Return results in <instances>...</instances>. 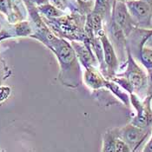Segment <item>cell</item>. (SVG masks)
I'll list each match as a JSON object with an SVG mask.
<instances>
[{
  "instance_id": "cell-1",
  "label": "cell",
  "mask_w": 152,
  "mask_h": 152,
  "mask_svg": "<svg viewBox=\"0 0 152 152\" xmlns=\"http://www.w3.org/2000/svg\"><path fill=\"white\" fill-rule=\"evenodd\" d=\"M45 44L55 52L60 64V79L64 85L70 87H77L79 85V66L77 57L74 48L67 41L58 39L49 33V31L42 36Z\"/></svg>"
},
{
  "instance_id": "cell-2",
  "label": "cell",
  "mask_w": 152,
  "mask_h": 152,
  "mask_svg": "<svg viewBox=\"0 0 152 152\" xmlns=\"http://www.w3.org/2000/svg\"><path fill=\"white\" fill-rule=\"evenodd\" d=\"M126 52V69L124 74H122L121 76L124 77L129 81L134 89V92L137 94H143L145 97L147 89V72L142 70L136 62L129 46H127Z\"/></svg>"
},
{
  "instance_id": "cell-3",
  "label": "cell",
  "mask_w": 152,
  "mask_h": 152,
  "mask_svg": "<svg viewBox=\"0 0 152 152\" xmlns=\"http://www.w3.org/2000/svg\"><path fill=\"white\" fill-rule=\"evenodd\" d=\"M129 102L137 111L136 116L132 118L130 124L143 128H151L152 126V99L145 96L143 100L134 92L130 93Z\"/></svg>"
},
{
  "instance_id": "cell-4",
  "label": "cell",
  "mask_w": 152,
  "mask_h": 152,
  "mask_svg": "<svg viewBox=\"0 0 152 152\" xmlns=\"http://www.w3.org/2000/svg\"><path fill=\"white\" fill-rule=\"evenodd\" d=\"M129 14L137 28H152V4L144 0H128L125 2Z\"/></svg>"
},
{
  "instance_id": "cell-5",
  "label": "cell",
  "mask_w": 152,
  "mask_h": 152,
  "mask_svg": "<svg viewBox=\"0 0 152 152\" xmlns=\"http://www.w3.org/2000/svg\"><path fill=\"white\" fill-rule=\"evenodd\" d=\"M118 133L120 137L129 145L131 151H136L148 138L151 133V128L143 129L129 123L126 126L118 129Z\"/></svg>"
},
{
  "instance_id": "cell-6",
  "label": "cell",
  "mask_w": 152,
  "mask_h": 152,
  "mask_svg": "<svg viewBox=\"0 0 152 152\" xmlns=\"http://www.w3.org/2000/svg\"><path fill=\"white\" fill-rule=\"evenodd\" d=\"M112 21L123 31L126 37L137 28L129 14L125 2L115 1L112 9Z\"/></svg>"
},
{
  "instance_id": "cell-7",
  "label": "cell",
  "mask_w": 152,
  "mask_h": 152,
  "mask_svg": "<svg viewBox=\"0 0 152 152\" xmlns=\"http://www.w3.org/2000/svg\"><path fill=\"white\" fill-rule=\"evenodd\" d=\"M99 38L103 46V54H104V62L106 65V70L110 77L114 76L116 70L118 68V58H117L115 49L113 45L110 41L104 31L99 34Z\"/></svg>"
},
{
  "instance_id": "cell-8",
  "label": "cell",
  "mask_w": 152,
  "mask_h": 152,
  "mask_svg": "<svg viewBox=\"0 0 152 152\" xmlns=\"http://www.w3.org/2000/svg\"><path fill=\"white\" fill-rule=\"evenodd\" d=\"M106 81L99 71L94 69V67L86 68L83 74V82L91 90H99L106 87Z\"/></svg>"
},
{
  "instance_id": "cell-9",
  "label": "cell",
  "mask_w": 152,
  "mask_h": 152,
  "mask_svg": "<svg viewBox=\"0 0 152 152\" xmlns=\"http://www.w3.org/2000/svg\"><path fill=\"white\" fill-rule=\"evenodd\" d=\"M71 45L74 48L77 59H79L85 68L94 67L96 65V60L89 47L77 42H72Z\"/></svg>"
},
{
  "instance_id": "cell-10",
  "label": "cell",
  "mask_w": 152,
  "mask_h": 152,
  "mask_svg": "<svg viewBox=\"0 0 152 152\" xmlns=\"http://www.w3.org/2000/svg\"><path fill=\"white\" fill-rule=\"evenodd\" d=\"M120 137L118 129H113L109 130L104 133V139H103V149L102 151L104 152H115L116 144Z\"/></svg>"
},
{
  "instance_id": "cell-11",
  "label": "cell",
  "mask_w": 152,
  "mask_h": 152,
  "mask_svg": "<svg viewBox=\"0 0 152 152\" xmlns=\"http://www.w3.org/2000/svg\"><path fill=\"white\" fill-rule=\"evenodd\" d=\"M137 57L141 64L147 69H152V48L143 45L137 52Z\"/></svg>"
},
{
  "instance_id": "cell-12",
  "label": "cell",
  "mask_w": 152,
  "mask_h": 152,
  "mask_svg": "<svg viewBox=\"0 0 152 152\" xmlns=\"http://www.w3.org/2000/svg\"><path fill=\"white\" fill-rule=\"evenodd\" d=\"M113 0H96L94 12L98 13L102 18L109 16L111 11V7L114 5Z\"/></svg>"
},
{
  "instance_id": "cell-13",
  "label": "cell",
  "mask_w": 152,
  "mask_h": 152,
  "mask_svg": "<svg viewBox=\"0 0 152 152\" xmlns=\"http://www.w3.org/2000/svg\"><path fill=\"white\" fill-rule=\"evenodd\" d=\"M38 11L41 12L43 15H45L48 18H56L61 17L64 13L60 10L57 9L56 7L48 4H44L38 6Z\"/></svg>"
},
{
  "instance_id": "cell-14",
  "label": "cell",
  "mask_w": 152,
  "mask_h": 152,
  "mask_svg": "<svg viewBox=\"0 0 152 152\" xmlns=\"http://www.w3.org/2000/svg\"><path fill=\"white\" fill-rule=\"evenodd\" d=\"M31 34V29L27 22H21L14 26L13 37H26Z\"/></svg>"
},
{
  "instance_id": "cell-15",
  "label": "cell",
  "mask_w": 152,
  "mask_h": 152,
  "mask_svg": "<svg viewBox=\"0 0 152 152\" xmlns=\"http://www.w3.org/2000/svg\"><path fill=\"white\" fill-rule=\"evenodd\" d=\"M12 1L11 0H0V12H3L6 14L9 17L12 16Z\"/></svg>"
},
{
  "instance_id": "cell-16",
  "label": "cell",
  "mask_w": 152,
  "mask_h": 152,
  "mask_svg": "<svg viewBox=\"0 0 152 152\" xmlns=\"http://www.w3.org/2000/svg\"><path fill=\"white\" fill-rule=\"evenodd\" d=\"M12 93V89L6 85H0V104L6 101Z\"/></svg>"
},
{
  "instance_id": "cell-17",
  "label": "cell",
  "mask_w": 152,
  "mask_h": 152,
  "mask_svg": "<svg viewBox=\"0 0 152 152\" xmlns=\"http://www.w3.org/2000/svg\"><path fill=\"white\" fill-rule=\"evenodd\" d=\"M145 96L152 99V69L147 70V89Z\"/></svg>"
},
{
  "instance_id": "cell-18",
  "label": "cell",
  "mask_w": 152,
  "mask_h": 152,
  "mask_svg": "<svg viewBox=\"0 0 152 152\" xmlns=\"http://www.w3.org/2000/svg\"><path fill=\"white\" fill-rule=\"evenodd\" d=\"M143 152H152V126H151V137L148 141V142L144 145L143 149H142Z\"/></svg>"
},
{
  "instance_id": "cell-19",
  "label": "cell",
  "mask_w": 152,
  "mask_h": 152,
  "mask_svg": "<svg viewBox=\"0 0 152 152\" xmlns=\"http://www.w3.org/2000/svg\"><path fill=\"white\" fill-rule=\"evenodd\" d=\"M7 71V70L4 69V64L1 62V59H0V85H1V82L2 80L4 78V72Z\"/></svg>"
},
{
  "instance_id": "cell-20",
  "label": "cell",
  "mask_w": 152,
  "mask_h": 152,
  "mask_svg": "<svg viewBox=\"0 0 152 152\" xmlns=\"http://www.w3.org/2000/svg\"><path fill=\"white\" fill-rule=\"evenodd\" d=\"M24 1L28 2L29 4H38V5H41V4L48 3V0H24Z\"/></svg>"
},
{
  "instance_id": "cell-21",
  "label": "cell",
  "mask_w": 152,
  "mask_h": 152,
  "mask_svg": "<svg viewBox=\"0 0 152 152\" xmlns=\"http://www.w3.org/2000/svg\"><path fill=\"white\" fill-rule=\"evenodd\" d=\"M144 1H146V2H148L149 4H152V0H144Z\"/></svg>"
},
{
  "instance_id": "cell-22",
  "label": "cell",
  "mask_w": 152,
  "mask_h": 152,
  "mask_svg": "<svg viewBox=\"0 0 152 152\" xmlns=\"http://www.w3.org/2000/svg\"><path fill=\"white\" fill-rule=\"evenodd\" d=\"M117 1H122V2H126V1H128V0H117Z\"/></svg>"
}]
</instances>
